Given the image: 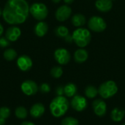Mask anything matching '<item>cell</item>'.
I'll return each instance as SVG.
<instances>
[{
	"instance_id": "14",
	"label": "cell",
	"mask_w": 125,
	"mask_h": 125,
	"mask_svg": "<svg viewBox=\"0 0 125 125\" xmlns=\"http://www.w3.org/2000/svg\"><path fill=\"white\" fill-rule=\"evenodd\" d=\"M45 106L40 103H35L34 104L31 108H30V115L34 118V119H38L40 117H41L44 113H45Z\"/></svg>"
},
{
	"instance_id": "9",
	"label": "cell",
	"mask_w": 125,
	"mask_h": 125,
	"mask_svg": "<svg viewBox=\"0 0 125 125\" xmlns=\"http://www.w3.org/2000/svg\"><path fill=\"white\" fill-rule=\"evenodd\" d=\"M21 89L23 92V93L26 95L32 96L37 92L38 86L34 81L31 80H26L21 83Z\"/></svg>"
},
{
	"instance_id": "29",
	"label": "cell",
	"mask_w": 125,
	"mask_h": 125,
	"mask_svg": "<svg viewBox=\"0 0 125 125\" xmlns=\"http://www.w3.org/2000/svg\"><path fill=\"white\" fill-rule=\"evenodd\" d=\"M10 45V41L6 37H0V47L4 48Z\"/></svg>"
},
{
	"instance_id": "13",
	"label": "cell",
	"mask_w": 125,
	"mask_h": 125,
	"mask_svg": "<svg viewBox=\"0 0 125 125\" xmlns=\"http://www.w3.org/2000/svg\"><path fill=\"white\" fill-rule=\"evenodd\" d=\"M21 35V31L19 27L12 26L8 28L5 32V37L10 42L17 41Z\"/></svg>"
},
{
	"instance_id": "40",
	"label": "cell",
	"mask_w": 125,
	"mask_h": 125,
	"mask_svg": "<svg viewBox=\"0 0 125 125\" xmlns=\"http://www.w3.org/2000/svg\"></svg>"
},
{
	"instance_id": "30",
	"label": "cell",
	"mask_w": 125,
	"mask_h": 125,
	"mask_svg": "<svg viewBox=\"0 0 125 125\" xmlns=\"http://www.w3.org/2000/svg\"><path fill=\"white\" fill-rule=\"evenodd\" d=\"M56 93L57 94V96H63V94H64V87L62 86H59L56 88Z\"/></svg>"
},
{
	"instance_id": "18",
	"label": "cell",
	"mask_w": 125,
	"mask_h": 125,
	"mask_svg": "<svg viewBox=\"0 0 125 125\" xmlns=\"http://www.w3.org/2000/svg\"><path fill=\"white\" fill-rule=\"evenodd\" d=\"M125 116V111L123 109L115 108L111 111V118L115 122H122Z\"/></svg>"
},
{
	"instance_id": "6",
	"label": "cell",
	"mask_w": 125,
	"mask_h": 125,
	"mask_svg": "<svg viewBox=\"0 0 125 125\" xmlns=\"http://www.w3.org/2000/svg\"><path fill=\"white\" fill-rule=\"evenodd\" d=\"M88 26L89 28L95 32H102L103 31L106 27L107 24L105 21L101 18L100 16H92L88 21Z\"/></svg>"
},
{
	"instance_id": "11",
	"label": "cell",
	"mask_w": 125,
	"mask_h": 125,
	"mask_svg": "<svg viewBox=\"0 0 125 125\" xmlns=\"http://www.w3.org/2000/svg\"><path fill=\"white\" fill-rule=\"evenodd\" d=\"M16 63L18 67L23 72L29 71L33 65L31 59L27 55H22L19 56L17 59Z\"/></svg>"
},
{
	"instance_id": "31",
	"label": "cell",
	"mask_w": 125,
	"mask_h": 125,
	"mask_svg": "<svg viewBox=\"0 0 125 125\" xmlns=\"http://www.w3.org/2000/svg\"><path fill=\"white\" fill-rule=\"evenodd\" d=\"M65 40H66V42H71L73 40V36H71V35H70V34H68L65 38Z\"/></svg>"
},
{
	"instance_id": "5",
	"label": "cell",
	"mask_w": 125,
	"mask_h": 125,
	"mask_svg": "<svg viewBox=\"0 0 125 125\" xmlns=\"http://www.w3.org/2000/svg\"><path fill=\"white\" fill-rule=\"evenodd\" d=\"M30 14L37 21H43L48 14V10L46 5L41 2H35L29 6Z\"/></svg>"
},
{
	"instance_id": "33",
	"label": "cell",
	"mask_w": 125,
	"mask_h": 125,
	"mask_svg": "<svg viewBox=\"0 0 125 125\" xmlns=\"http://www.w3.org/2000/svg\"><path fill=\"white\" fill-rule=\"evenodd\" d=\"M6 123V120L5 119H4L3 117H1L0 116V125H4Z\"/></svg>"
},
{
	"instance_id": "16",
	"label": "cell",
	"mask_w": 125,
	"mask_h": 125,
	"mask_svg": "<svg viewBox=\"0 0 125 125\" xmlns=\"http://www.w3.org/2000/svg\"><path fill=\"white\" fill-rule=\"evenodd\" d=\"M48 24L44 22V21H40L38 22L34 28V31L35 33V34L39 37H44L46 33L48 32Z\"/></svg>"
},
{
	"instance_id": "10",
	"label": "cell",
	"mask_w": 125,
	"mask_h": 125,
	"mask_svg": "<svg viewBox=\"0 0 125 125\" xmlns=\"http://www.w3.org/2000/svg\"><path fill=\"white\" fill-rule=\"evenodd\" d=\"M94 113L100 117L104 116L107 113V105L105 102L101 99H97L92 103Z\"/></svg>"
},
{
	"instance_id": "35",
	"label": "cell",
	"mask_w": 125,
	"mask_h": 125,
	"mask_svg": "<svg viewBox=\"0 0 125 125\" xmlns=\"http://www.w3.org/2000/svg\"><path fill=\"white\" fill-rule=\"evenodd\" d=\"M64 1L67 4H72V3L74 1V0H64Z\"/></svg>"
},
{
	"instance_id": "12",
	"label": "cell",
	"mask_w": 125,
	"mask_h": 125,
	"mask_svg": "<svg viewBox=\"0 0 125 125\" xmlns=\"http://www.w3.org/2000/svg\"><path fill=\"white\" fill-rule=\"evenodd\" d=\"M72 14V9L67 5H62L59 7L56 11V18L59 21H65Z\"/></svg>"
},
{
	"instance_id": "38",
	"label": "cell",
	"mask_w": 125,
	"mask_h": 125,
	"mask_svg": "<svg viewBox=\"0 0 125 125\" xmlns=\"http://www.w3.org/2000/svg\"><path fill=\"white\" fill-rule=\"evenodd\" d=\"M125 125V123H124V124H122V125Z\"/></svg>"
},
{
	"instance_id": "37",
	"label": "cell",
	"mask_w": 125,
	"mask_h": 125,
	"mask_svg": "<svg viewBox=\"0 0 125 125\" xmlns=\"http://www.w3.org/2000/svg\"><path fill=\"white\" fill-rule=\"evenodd\" d=\"M1 15H2V10H1V8L0 7V16Z\"/></svg>"
},
{
	"instance_id": "21",
	"label": "cell",
	"mask_w": 125,
	"mask_h": 125,
	"mask_svg": "<svg viewBox=\"0 0 125 125\" xmlns=\"http://www.w3.org/2000/svg\"><path fill=\"white\" fill-rule=\"evenodd\" d=\"M85 95L86 97L89 98V99H93L94 98L97 94H98V89H97L95 86H92V85H89L86 87L85 89Z\"/></svg>"
},
{
	"instance_id": "1",
	"label": "cell",
	"mask_w": 125,
	"mask_h": 125,
	"mask_svg": "<svg viewBox=\"0 0 125 125\" xmlns=\"http://www.w3.org/2000/svg\"><path fill=\"white\" fill-rule=\"evenodd\" d=\"M29 13V6L26 0H7L2 10L4 21L10 25L24 23Z\"/></svg>"
},
{
	"instance_id": "17",
	"label": "cell",
	"mask_w": 125,
	"mask_h": 125,
	"mask_svg": "<svg viewBox=\"0 0 125 125\" xmlns=\"http://www.w3.org/2000/svg\"><path fill=\"white\" fill-rule=\"evenodd\" d=\"M89 57V54L86 50L83 48L78 49L74 53V59L77 63H83L85 62Z\"/></svg>"
},
{
	"instance_id": "20",
	"label": "cell",
	"mask_w": 125,
	"mask_h": 125,
	"mask_svg": "<svg viewBox=\"0 0 125 125\" xmlns=\"http://www.w3.org/2000/svg\"><path fill=\"white\" fill-rule=\"evenodd\" d=\"M77 89L76 85L73 83H69L64 86V92L67 97H74L77 92Z\"/></svg>"
},
{
	"instance_id": "36",
	"label": "cell",
	"mask_w": 125,
	"mask_h": 125,
	"mask_svg": "<svg viewBox=\"0 0 125 125\" xmlns=\"http://www.w3.org/2000/svg\"><path fill=\"white\" fill-rule=\"evenodd\" d=\"M61 1H62V0H52V1H53V3H56H56H59V2H60Z\"/></svg>"
},
{
	"instance_id": "7",
	"label": "cell",
	"mask_w": 125,
	"mask_h": 125,
	"mask_svg": "<svg viewBox=\"0 0 125 125\" xmlns=\"http://www.w3.org/2000/svg\"><path fill=\"white\" fill-rule=\"evenodd\" d=\"M70 105L75 111L81 112L87 108L88 103L84 97L81 95H75L70 101Z\"/></svg>"
},
{
	"instance_id": "28",
	"label": "cell",
	"mask_w": 125,
	"mask_h": 125,
	"mask_svg": "<svg viewBox=\"0 0 125 125\" xmlns=\"http://www.w3.org/2000/svg\"><path fill=\"white\" fill-rule=\"evenodd\" d=\"M40 89V91H41L42 93H48V92H50V91H51V87H50L49 84H48V83H42Z\"/></svg>"
},
{
	"instance_id": "8",
	"label": "cell",
	"mask_w": 125,
	"mask_h": 125,
	"mask_svg": "<svg viewBox=\"0 0 125 125\" xmlns=\"http://www.w3.org/2000/svg\"><path fill=\"white\" fill-rule=\"evenodd\" d=\"M55 60L61 65H65L70 61L71 55L65 48H58L54 51Z\"/></svg>"
},
{
	"instance_id": "3",
	"label": "cell",
	"mask_w": 125,
	"mask_h": 125,
	"mask_svg": "<svg viewBox=\"0 0 125 125\" xmlns=\"http://www.w3.org/2000/svg\"><path fill=\"white\" fill-rule=\"evenodd\" d=\"M72 36L75 43L80 48L87 46L92 39L89 30L85 28H78L73 31Z\"/></svg>"
},
{
	"instance_id": "34",
	"label": "cell",
	"mask_w": 125,
	"mask_h": 125,
	"mask_svg": "<svg viewBox=\"0 0 125 125\" xmlns=\"http://www.w3.org/2000/svg\"><path fill=\"white\" fill-rule=\"evenodd\" d=\"M3 33H4V27H3V26L1 25V23H0V37H1V36L3 34Z\"/></svg>"
},
{
	"instance_id": "15",
	"label": "cell",
	"mask_w": 125,
	"mask_h": 125,
	"mask_svg": "<svg viewBox=\"0 0 125 125\" xmlns=\"http://www.w3.org/2000/svg\"><path fill=\"white\" fill-rule=\"evenodd\" d=\"M96 8L103 12L110 11L113 7V1L111 0H97L95 2Z\"/></svg>"
},
{
	"instance_id": "26",
	"label": "cell",
	"mask_w": 125,
	"mask_h": 125,
	"mask_svg": "<svg viewBox=\"0 0 125 125\" xmlns=\"http://www.w3.org/2000/svg\"><path fill=\"white\" fill-rule=\"evenodd\" d=\"M63 74V70L59 66L53 67L51 70V75L54 78H59Z\"/></svg>"
},
{
	"instance_id": "39",
	"label": "cell",
	"mask_w": 125,
	"mask_h": 125,
	"mask_svg": "<svg viewBox=\"0 0 125 125\" xmlns=\"http://www.w3.org/2000/svg\"><path fill=\"white\" fill-rule=\"evenodd\" d=\"M111 1H115V0H111Z\"/></svg>"
},
{
	"instance_id": "27",
	"label": "cell",
	"mask_w": 125,
	"mask_h": 125,
	"mask_svg": "<svg viewBox=\"0 0 125 125\" xmlns=\"http://www.w3.org/2000/svg\"><path fill=\"white\" fill-rule=\"evenodd\" d=\"M10 115V110L7 107H1L0 108V116L4 119H7Z\"/></svg>"
},
{
	"instance_id": "25",
	"label": "cell",
	"mask_w": 125,
	"mask_h": 125,
	"mask_svg": "<svg viewBox=\"0 0 125 125\" xmlns=\"http://www.w3.org/2000/svg\"><path fill=\"white\" fill-rule=\"evenodd\" d=\"M61 125H79V122L74 117L68 116L62 120Z\"/></svg>"
},
{
	"instance_id": "22",
	"label": "cell",
	"mask_w": 125,
	"mask_h": 125,
	"mask_svg": "<svg viewBox=\"0 0 125 125\" xmlns=\"http://www.w3.org/2000/svg\"><path fill=\"white\" fill-rule=\"evenodd\" d=\"M18 53L13 48H7L3 53V56L7 61H13L16 59Z\"/></svg>"
},
{
	"instance_id": "23",
	"label": "cell",
	"mask_w": 125,
	"mask_h": 125,
	"mask_svg": "<svg viewBox=\"0 0 125 125\" xmlns=\"http://www.w3.org/2000/svg\"><path fill=\"white\" fill-rule=\"evenodd\" d=\"M55 34L59 37L65 38L69 34V29L64 26H59L55 29Z\"/></svg>"
},
{
	"instance_id": "2",
	"label": "cell",
	"mask_w": 125,
	"mask_h": 125,
	"mask_svg": "<svg viewBox=\"0 0 125 125\" xmlns=\"http://www.w3.org/2000/svg\"><path fill=\"white\" fill-rule=\"evenodd\" d=\"M70 103L67 99L64 96H57L52 100L49 108L51 114L56 118L63 116L69 109Z\"/></svg>"
},
{
	"instance_id": "4",
	"label": "cell",
	"mask_w": 125,
	"mask_h": 125,
	"mask_svg": "<svg viewBox=\"0 0 125 125\" xmlns=\"http://www.w3.org/2000/svg\"><path fill=\"white\" fill-rule=\"evenodd\" d=\"M118 92V86L114 81H107L103 83L98 88V94L103 99L114 97Z\"/></svg>"
},
{
	"instance_id": "19",
	"label": "cell",
	"mask_w": 125,
	"mask_h": 125,
	"mask_svg": "<svg viewBox=\"0 0 125 125\" xmlns=\"http://www.w3.org/2000/svg\"><path fill=\"white\" fill-rule=\"evenodd\" d=\"M72 23L74 26L75 27H81L86 23V17L80 13L75 14L71 19Z\"/></svg>"
},
{
	"instance_id": "24",
	"label": "cell",
	"mask_w": 125,
	"mask_h": 125,
	"mask_svg": "<svg viewBox=\"0 0 125 125\" xmlns=\"http://www.w3.org/2000/svg\"><path fill=\"white\" fill-rule=\"evenodd\" d=\"M15 116L18 119H24L28 116V111H27V110L24 107L19 106V107H18L15 109Z\"/></svg>"
},
{
	"instance_id": "32",
	"label": "cell",
	"mask_w": 125,
	"mask_h": 125,
	"mask_svg": "<svg viewBox=\"0 0 125 125\" xmlns=\"http://www.w3.org/2000/svg\"><path fill=\"white\" fill-rule=\"evenodd\" d=\"M21 125H35L33 122H27V121H25V122H23Z\"/></svg>"
}]
</instances>
